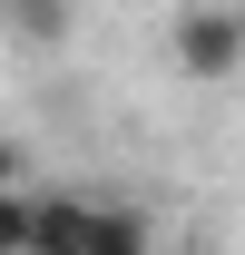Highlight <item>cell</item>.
I'll return each mask as SVG.
<instances>
[{
	"instance_id": "obj_1",
	"label": "cell",
	"mask_w": 245,
	"mask_h": 255,
	"mask_svg": "<svg viewBox=\"0 0 245 255\" xmlns=\"http://www.w3.org/2000/svg\"><path fill=\"white\" fill-rule=\"evenodd\" d=\"M157 226L137 206H98V196H39L30 206V255H147Z\"/></svg>"
},
{
	"instance_id": "obj_2",
	"label": "cell",
	"mask_w": 245,
	"mask_h": 255,
	"mask_svg": "<svg viewBox=\"0 0 245 255\" xmlns=\"http://www.w3.org/2000/svg\"><path fill=\"white\" fill-rule=\"evenodd\" d=\"M167 49H177V69H186V79H236V69H245V10L196 0V10H177Z\"/></svg>"
},
{
	"instance_id": "obj_3",
	"label": "cell",
	"mask_w": 245,
	"mask_h": 255,
	"mask_svg": "<svg viewBox=\"0 0 245 255\" xmlns=\"http://www.w3.org/2000/svg\"><path fill=\"white\" fill-rule=\"evenodd\" d=\"M69 20H79V0H0V30L20 39V49H59Z\"/></svg>"
},
{
	"instance_id": "obj_4",
	"label": "cell",
	"mask_w": 245,
	"mask_h": 255,
	"mask_svg": "<svg viewBox=\"0 0 245 255\" xmlns=\"http://www.w3.org/2000/svg\"><path fill=\"white\" fill-rule=\"evenodd\" d=\"M30 177H20V187H0V255H30Z\"/></svg>"
},
{
	"instance_id": "obj_5",
	"label": "cell",
	"mask_w": 245,
	"mask_h": 255,
	"mask_svg": "<svg viewBox=\"0 0 245 255\" xmlns=\"http://www.w3.org/2000/svg\"><path fill=\"white\" fill-rule=\"evenodd\" d=\"M30 177V157H20V137H0V187H20Z\"/></svg>"
}]
</instances>
